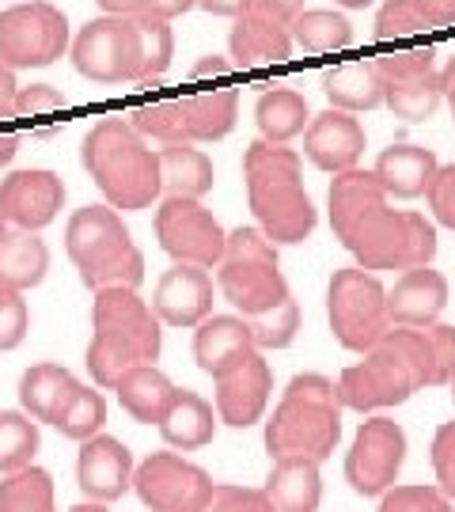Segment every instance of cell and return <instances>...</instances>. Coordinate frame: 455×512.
<instances>
[{"mask_svg":"<svg viewBox=\"0 0 455 512\" xmlns=\"http://www.w3.org/2000/svg\"><path fill=\"white\" fill-rule=\"evenodd\" d=\"M4 236H8V224H4V217H0V243H4Z\"/></svg>","mask_w":455,"mask_h":512,"instance_id":"63","label":"cell"},{"mask_svg":"<svg viewBox=\"0 0 455 512\" xmlns=\"http://www.w3.org/2000/svg\"><path fill=\"white\" fill-rule=\"evenodd\" d=\"M80 160L114 213H137L160 198V156L126 118H99L80 145Z\"/></svg>","mask_w":455,"mask_h":512,"instance_id":"3","label":"cell"},{"mask_svg":"<svg viewBox=\"0 0 455 512\" xmlns=\"http://www.w3.org/2000/svg\"><path fill=\"white\" fill-rule=\"evenodd\" d=\"M440 92H444V99H448V107L455 114V57L440 69Z\"/></svg>","mask_w":455,"mask_h":512,"instance_id":"58","label":"cell"},{"mask_svg":"<svg viewBox=\"0 0 455 512\" xmlns=\"http://www.w3.org/2000/svg\"><path fill=\"white\" fill-rule=\"evenodd\" d=\"M69 50V19L50 0H23L0 12V61L16 69H46Z\"/></svg>","mask_w":455,"mask_h":512,"instance_id":"9","label":"cell"},{"mask_svg":"<svg viewBox=\"0 0 455 512\" xmlns=\"http://www.w3.org/2000/svg\"><path fill=\"white\" fill-rule=\"evenodd\" d=\"M217 289L232 308L251 319L289 300V281L281 274L277 247L258 228H236L224 239V255L217 262Z\"/></svg>","mask_w":455,"mask_h":512,"instance_id":"7","label":"cell"},{"mask_svg":"<svg viewBox=\"0 0 455 512\" xmlns=\"http://www.w3.org/2000/svg\"><path fill=\"white\" fill-rule=\"evenodd\" d=\"M156 239H160V251L171 255L175 262L217 270L228 232L194 198H164L156 209Z\"/></svg>","mask_w":455,"mask_h":512,"instance_id":"15","label":"cell"},{"mask_svg":"<svg viewBox=\"0 0 455 512\" xmlns=\"http://www.w3.org/2000/svg\"><path fill=\"white\" fill-rule=\"evenodd\" d=\"M156 156H160V194H167V198H194V202H201L217 183L213 160L201 148L164 145L156 148Z\"/></svg>","mask_w":455,"mask_h":512,"instance_id":"30","label":"cell"},{"mask_svg":"<svg viewBox=\"0 0 455 512\" xmlns=\"http://www.w3.org/2000/svg\"><path fill=\"white\" fill-rule=\"evenodd\" d=\"M16 92H19V84H16V73L0 61V107H12L16 110Z\"/></svg>","mask_w":455,"mask_h":512,"instance_id":"57","label":"cell"},{"mask_svg":"<svg viewBox=\"0 0 455 512\" xmlns=\"http://www.w3.org/2000/svg\"><path fill=\"white\" fill-rule=\"evenodd\" d=\"M327 323L338 346L349 353H368L383 342L391 330L387 319V289L376 274L361 266L334 270L327 285Z\"/></svg>","mask_w":455,"mask_h":512,"instance_id":"8","label":"cell"},{"mask_svg":"<svg viewBox=\"0 0 455 512\" xmlns=\"http://www.w3.org/2000/svg\"><path fill=\"white\" fill-rule=\"evenodd\" d=\"M334 4H338V8H368L372 0H334Z\"/></svg>","mask_w":455,"mask_h":512,"instance_id":"61","label":"cell"},{"mask_svg":"<svg viewBox=\"0 0 455 512\" xmlns=\"http://www.w3.org/2000/svg\"><path fill=\"white\" fill-rule=\"evenodd\" d=\"M448 387H452V399H455V380H452V384H448Z\"/></svg>","mask_w":455,"mask_h":512,"instance_id":"64","label":"cell"},{"mask_svg":"<svg viewBox=\"0 0 455 512\" xmlns=\"http://www.w3.org/2000/svg\"><path fill=\"white\" fill-rule=\"evenodd\" d=\"M19 152V137L16 133H0V167H8L12 160H16Z\"/></svg>","mask_w":455,"mask_h":512,"instance_id":"59","label":"cell"},{"mask_svg":"<svg viewBox=\"0 0 455 512\" xmlns=\"http://www.w3.org/2000/svg\"><path fill=\"white\" fill-rule=\"evenodd\" d=\"M425 31H437L429 12L421 8V0H383L376 12V38L380 42H399V38H414Z\"/></svg>","mask_w":455,"mask_h":512,"instance_id":"42","label":"cell"},{"mask_svg":"<svg viewBox=\"0 0 455 512\" xmlns=\"http://www.w3.org/2000/svg\"><path fill=\"white\" fill-rule=\"evenodd\" d=\"M213 486V475L179 452H152L133 467V490L148 512H205Z\"/></svg>","mask_w":455,"mask_h":512,"instance_id":"11","label":"cell"},{"mask_svg":"<svg viewBox=\"0 0 455 512\" xmlns=\"http://www.w3.org/2000/svg\"><path fill=\"white\" fill-rule=\"evenodd\" d=\"M383 342L391 349H399L402 361L414 368L421 387H437V361H433V342L425 330H410V327H391L383 334Z\"/></svg>","mask_w":455,"mask_h":512,"instance_id":"43","label":"cell"},{"mask_svg":"<svg viewBox=\"0 0 455 512\" xmlns=\"http://www.w3.org/2000/svg\"><path fill=\"white\" fill-rule=\"evenodd\" d=\"M311 122L308 99L292 88H270V92L258 95L255 103V126H258V141L266 145H289L296 141Z\"/></svg>","mask_w":455,"mask_h":512,"instance_id":"34","label":"cell"},{"mask_svg":"<svg viewBox=\"0 0 455 512\" xmlns=\"http://www.w3.org/2000/svg\"><path fill=\"white\" fill-rule=\"evenodd\" d=\"M323 95L330 107L361 114V110L383 107V76L376 61H346L323 73Z\"/></svg>","mask_w":455,"mask_h":512,"instance_id":"31","label":"cell"},{"mask_svg":"<svg viewBox=\"0 0 455 512\" xmlns=\"http://www.w3.org/2000/svg\"><path fill=\"white\" fill-rule=\"evenodd\" d=\"M69 512H107V505H99V501H80V505H73Z\"/></svg>","mask_w":455,"mask_h":512,"instance_id":"60","label":"cell"},{"mask_svg":"<svg viewBox=\"0 0 455 512\" xmlns=\"http://www.w3.org/2000/svg\"><path fill=\"white\" fill-rule=\"evenodd\" d=\"M118 395V403L133 421L141 425H160V418L167 414V406L175 403V391L171 376L160 372L156 365H137L118 376V384L110 387Z\"/></svg>","mask_w":455,"mask_h":512,"instance_id":"28","label":"cell"},{"mask_svg":"<svg viewBox=\"0 0 455 512\" xmlns=\"http://www.w3.org/2000/svg\"><path fill=\"white\" fill-rule=\"evenodd\" d=\"M406 463V433L395 418L376 414L361 421L357 437L346 452V482L353 494L383 497L402 475Z\"/></svg>","mask_w":455,"mask_h":512,"instance_id":"14","label":"cell"},{"mask_svg":"<svg viewBox=\"0 0 455 512\" xmlns=\"http://www.w3.org/2000/svg\"><path fill=\"white\" fill-rule=\"evenodd\" d=\"M364 148H368V137H364V126L357 122V114L338 107H327L323 114H311L308 129H304V156L319 171L338 175V171L357 167Z\"/></svg>","mask_w":455,"mask_h":512,"instance_id":"20","label":"cell"},{"mask_svg":"<svg viewBox=\"0 0 455 512\" xmlns=\"http://www.w3.org/2000/svg\"><path fill=\"white\" fill-rule=\"evenodd\" d=\"M228 54H232V65H239V69L289 61V54H292L289 27L270 16H262V12H243V16L232 19Z\"/></svg>","mask_w":455,"mask_h":512,"instance_id":"24","label":"cell"},{"mask_svg":"<svg viewBox=\"0 0 455 512\" xmlns=\"http://www.w3.org/2000/svg\"><path fill=\"white\" fill-rule=\"evenodd\" d=\"M65 209V183L57 171L27 167L0 183V217L16 232H42Z\"/></svg>","mask_w":455,"mask_h":512,"instance_id":"16","label":"cell"},{"mask_svg":"<svg viewBox=\"0 0 455 512\" xmlns=\"http://www.w3.org/2000/svg\"><path fill=\"white\" fill-rule=\"evenodd\" d=\"M50 270V247L38 232H16L8 228V236L0 243V285L27 293L46 281Z\"/></svg>","mask_w":455,"mask_h":512,"instance_id":"32","label":"cell"},{"mask_svg":"<svg viewBox=\"0 0 455 512\" xmlns=\"http://www.w3.org/2000/svg\"><path fill=\"white\" fill-rule=\"evenodd\" d=\"M433 27H455V0H421Z\"/></svg>","mask_w":455,"mask_h":512,"instance_id":"55","label":"cell"},{"mask_svg":"<svg viewBox=\"0 0 455 512\" xmlns=\"http://www.w3.org/2000/svg\"><path fill=\"white\" fill-rule=\"evenodd\" d=\"M251 12H262V16H270L289 27L292 19L304 12V0H251Z\"/></svg>","mask_w":455,"mask_h":512,"instance_id":"51","label":"cell"},{"mask_svg":"<svg viewBox=\"0 0 455 512\" xmlns=\"http://www.w3.org/2000/svg\"><path fill=\"white\" fill-rule=\"evenodd\" d=\"M342 440V399L338 384L319 372H300L292 376L289 387L273 406L266 421V452L270 459H323L334 456Z\"/></svg>","mask_w":455,"mask_h":512,"instance_id":"4","label":"cell"},{"mask_svg":"<svg viewBox=\"0 0 455 512\" xmlns=\"http://www.w3.org/2000/svg\"><path fill=\"white\" fill-rule=\"evenodd\" d=\"M342 247L368 274L418 270V266H433V258H437V228H433V220H425L414 209L380 205L349 228L342 236Z\"/></svg>","mask_w":455,"mask_h":512,"instance_id":"6","label":"cell"},{"mask_svg":"<svg viewBox=\"0 0 455 512\" xmlns=\"http://www.w3.org/2000/svg\"><path fill=\"white\" fill-rule=\"evenodd\" d=\"M65 251L91 293L99 289H141L145 255L133 243L122 213L110 205H84L65 224Z\"/></svg>","mask_w":455,"mask_h":512,"instance_id":"5","label":"cell"},{"mask_svg":"<svg viewBox=\"0 0 455 512\" xmlns=\"http://www.w3.org/2000/svg\"><path fill=\"white\" fill-rule=\"evenodd\" d=\"M186 110V137L190 145H213L224 141L239 118V92L236 88H220V92H194L182 95Z\"/></svg>","mask_w":455,"mask_h":512,"instance_id":"33","label":"cell"},{"mask_svg":"<svg viewBox=\"0 0 455 512\" xmlns=\"http://www.w3.org/2000/svg\"><path fill=\"white\" fill-rule=\"evenodd\" d=\"M433 475H437V490L455 505V421H444L433 433Z\"/></svg>","mask_w":455,"mask_h":512,"instance_id":"47","label":"cell"},{"mask_svg":"<svg viewBox=\"0 0 455 512\" xmlns=\"http://www.w3.org/2000/svg\"><path fill=\"white\" fill-rule=\"evenodd\" d=\"M437 152L425 145H387L376 156V167H372V175H376V183L383 186V194L387 198H402V202H414L421 198L429 183H433V175H437Z\"/></svg>","mask_w":455,"mask_h":512,"instance_id":"23","label":"cell"},{"mask_svg":"<svg viewBox=\"0 0 455 512\" xmlns=\"http://www.w3.org/2000/svg\"><path fill=\"white\" fill-rule=\"evenodd\" d=\"M164 349V323L133 289H99L91 300L88 372L95 387H114L137 365H156Z\"/></svg>","mask_w":455,"mask_h":512,"instance_id":"2","label":"cell"},{"mask_svg":"<svg viewBox=\"0 0 455 512\" xmlns=\"http://www.w3.org/2000/svg\"><path fill=\"white\" fill-rule=\"evenodd\" d=\"M137 23V42H141V69H137V84H156L160 76L171 69L175 57V31L171 23L152 16H133Z\"/></svg>","mask_w":455,"mask_h":512,"instance_id":"39","label":"cell"},{"mask_svg":"<svg viewBox=\"0 0 455 512\" xmlns=\"http://www.w3.org/2000/svg\"><path fill=\"white\" fill-rule=\"evenodd\" d=\"M0 512H57L54 478L42 467H23L0 482Z\"/></svg>","mask_w":455,"mask_h":512,"instance_id":"36","label":"cell"},{"mask_svg":"<svg viewBox=\"0 0 455 512\" xmlns=\"http://www.w3.org/2000/svg\"><path fill=\"white\" fill-rule=\"evenodd\" d=\"M73 65L91 84H129L141 69L137 23L129 16H99L76 35Z\"/></svg>","mask_w":455,"mask_h":512,"instance_id":"13","label":"cell"},{"mask_svg":"<svg viewBox=\"0 0 455 512\" xmlns=\"http://www.w3.org/2000/svg\"><path fill=\"white\" fill-rule=\"evenodd\" d=\"M213 277L201 266H186V262H175L171 270H164V277L156 281V293H152V304L148 308L156 311V319L164 327H198L201 319L213 315Z\"/></svg>","mask_w":455,"mask_h":512,"instance_id":"18","label":"cell"},{"mask_svg":"<svg viewBox=\"0 0 455 512\" xmlns=\"http://www.w3.org/2000/svg\"><path fill=\"white\" fill-rule=\"evenodd\" d=\"M376 512H455V505L440 494L437 486L410 482V486H391L380 497V509Z\"/></svg>","mask_w":455,"mask_h":512,"instance_id":"44","label":"cell"},{"mask_svg":"<svg viewBox=\"0 0 455 512\" xmlns=\"http://www.w3.org/2000/svg\"><path fill=\"white\" fill-rule=\"evenodd\" d=\"M251 327V338H255V349H289L296 342V330H300V304L296 300H281L277 308L262 311V315H251L247 319Z\"/></svg>","mask_w":455,"mask_h":512,"instance_id":"41","label":"cell"},{"mask_svg":"<svg viewBox=\"0 0 455 512\" xmlns=\"http://www.w3.org/2000/svg\"><path fill=\"white\" fill-rule=\"evenodd\" d=\"M205 512H273V505L266 501L262 486H232V482H217Z\"/></svg>","mask_w":455,"mask_h":512,"instance_id":"46","label":"cell"},{"mask_svg":"<svg viewBox=\"0 0 455 512\" xmlns=\"http://www.w3.org/2000/svg\"><path fill=\"white\" fill-rule=\"evenodd\" d=\"M190 8H198V0H145V12H141V16H152V19H164V23H171V19L186 16Z\"/></svg>","mask_w":455,"mask_h":512,"instance_id":"53","label":"cell"},{"mask_svg":"<svg viewBox=\"0 0 455 512\" xmlns=\"http://www.w3.org/2000/svg\"><path fill=\"white\" fill-rule=\"evenodd\" d=\"M232 69H236V65H232L228 57L209 54V57H201L198 65L190 69V76H186V80H190V84H201V80H224V76H232Z\"/></svg>","mask_w":455,"mask_h":512,"instance_id":"52","label":"cell"},{"mask_svg":"<svg viewBox=\"0 0 455 512\" xmlns=\"http://www.w3.org/2000/svg\"><path fill=\"white\" fill-rule=\"evenodd\" d=\"M217 410L213 403H205L198 391H186L179 387L175 391V403L167 406V414L160 418V437H164L167 448L175 452H198L205 444H213L217 437Z\"/></svg>","mask_w":455,"mask_h":512,"instance_id":"27","label":"cell"},{"mask_svg":"<svg viewBox=\"0 0 455 512\" xmlns=\"http://www.w3.org/2000/svg\"><path fill=\"white\" fill-rule=\"evenodd\" d=\"M262 494L273 505V512H319V501H323L319 463L300 456L273 459Z\"/></svg>","mask_w":455,"mask_h":512,"instance_id":"26","label":"cell"},{"mask_svg":"<svg viewBox=\"0 0 455 512\" xmlns=\"http://www.w3.org/2000/svg\"><path fill=\"white\" fill-rule=\"evenodd\" d=\"M133 452L118 437H91L80 444V456H76V482L88 501L110 505L118 497H126L133 490Z\"/></svg>","mask_w":455,"mask_h":512,"instance_id":"19","label":"cell"},{"mask_svg":"<svg viewBox=\"0 0 455 512\" xmlns=\"http://www.w3.org/2000/svg\"><path fill=\"white\" fill-rule=\"evenodd\" d=\"M103 425H107V399H103V391H99V387L80 384V391L73 395V403L65 406V414L57 418L54 429L61 433V437L84 444V440L99 437Z\"/></svg>","mask_w":455,"mask_h":512,"instance_id":"40","label":"cell"},{"mask_svg":"<svg viewBox=\"0 0 455 512\" xmlns=\"http://www.w3.org/2000/svg\"><path fill=\"white\" fill-rule=\"evenodd\" d=\"M76 391H80V380L65 365H54V361L31 365L19 376V406L38 425H57V418L65 414V406L73 403Z\"/></svg>","mask_w":455,"mask_h":512,"instance_id":"25","label":"cell"},{"mask_svg":"<svg viewBox=\"0 0 455 512\" xmlns=\"http://www.w3.org/2000/svg\"><path fill=\"white\" fill-rule=\"evenodd\" d=\"M243 179H247V205L255 228L273 247L304 243L319 224L315 202L304 190V160L285 145H255L243 152Z\"/></svg>","mask_w":455,"mask_h":512,"instance_id":"1","label":"cell"},{"mask_svg":"<svg viewBox=\"0 0 455 512\" xmlns=\"http://www.w3.org/2000/svg\"><path fill=\"white\" fill-rule=\"evenodd\" d=\"M380 205H387V194H383V186L376 183L372 171H364V167L338 171L327 190V209H330V228H334V236L342 239L364 213H372V209H380Z\"/></svg>","mask_w":455,"mask_h":512,"instance_id":"29","label":"cell"},{"mask_svg":"<svg viewBox=\"0 0 455 512\" xmlns=\"http://www.w3.org/2000/svg\"><path fill=\"white\" fill-rule=\"evenodd\" d=\"M448 308V277L433 266L402 270V277L387 289V319L391 327L425 330L440 323Z\"/></svg>","mask_w":455,"mask_h":512,"instance_id":"21","label":"cell"},{"mask_svg":"<svg viewBox=\"0 0 455 512\" xmlns=\"http://www.w3.org/2000/svg\"><path fill=\"white\" fill-rule=\"evenodd\" d=\"M27 330H31V308H27L23 293L0 285V353L23 346Z\"/></svg>","mask_w":455,"mask_h":512,"instance_id":"45","label":"cell"},{"mask_svg":"<svg viewBox=\"0 0 455 512\" xmlns=\"http://www.w3.org/2000/svg\"><path fill=\"white\" fill-rule=\"evenodd\" d=\"M364 361L342 368L338 376V399L342 410H357V414H376V410H391L402 406L414 391H421L414 368L402 361L399 349L380 342L376 349L361 353Z\"/></svg>","mask_w":455,"mask_h":512,"instance_id":"10","label":"cell"},{"mask_svg":"<svg viewBox=\"0 0 455 512\" xmlns=\"http://www.w3.org/2000/svg\"><path fill=\"white\" fill-rule=\"evenodd\" d=\"M376 69L383 76V107L395 118L418 126L429 122L444 103L437 73V54L429 46L418 50H395L387 57H376Z\"/></svg>","mask_w":455,"mask_h":512,"instance_id":"12","label":"cell"},{"mask_svg":"<svg viewBox=\"0 0 455 512\" xmlns=\"http://www.w3.org/2000/svg\"><path fill=\"white\" fill-rule=\"evenodd\" d=\"M433 342V361H437V387H448L455 380V327L452 323H433L425 327Z\"/></svg>","mask_w":455,"mask_h":512,"instance_id":"50","label":"cell"},{"mask_svg":"<svg viewBox=\"0 0 455 512\" xmlns=\"http://www.w3.org/2000/svg\"><path fill=\"white\" fill-rule=\"evenodd\" d=\"M8 118H16V110H12V107H0V122H8Z\"/></svg>","mask_w":455,"mask_h":512,"instance_id":"62","label":"cell"},{"mask_svg":"<svg viewBox=\"0 0 455 512\" xmlns=\"http://www.w3.org/2000/svg\"><path fill=\"white\" fill-rule=\"evenodd\" d=\"M95 4H99V8H103V12H107V16H141V12H145V0H95Z\"/></svg>","mask_w":455,"mask_h":512,"instance_id":"56","label":"cell"},{"mask_svg":"<svg viewBox=\"0 0 455 512\" xmlns=\"http://www.w3.org/2000/svg\"><path fill=\"white\" fill-rule=\"evenodd\" d=\"M65 107H69V99L54 84H31V88L16 92V114H23V118H42V114H57Z\"/></svg>","mask_w":455,"mask_h":512,"instance_id":"49","label":"cell"},{"mask_svg":"<svg viewBox=\"0 0 455 512\" xmlns=\"http://www.w3.org/2000/svg\"><path fill=\"white\" fill-rule=\"evenodd\" d=\"M38 421H31L23 410H0V475H16L31 467L38 456Z\"/></svg>","mask_w":455,"mask_h":512,"instance_id":"38","label":"cell"},{"mask_svg":"<svg viewBox=\"0 0 455 512\" xmlns=\"http://www.w3.org/2000/svg\"><path fill=\"white\" fill-rule=\"evenodd\" d=\"M289 38L292 46H300L308 54H338V50L353 46V23L330 8H304L289 23Z\"/></svg>","mask_w":455,"mask_h":512,"instance_id":"35","label":"cell"},{"mask_svg":"<svg viewBox=\"0 0 455 512\" xmlns=\"http://www.w3.org/2000/svg\"><path fill=\"white\" fill-rule=\"evenodd\" d=\"M198 8H205L209 16L236 19V16H243V12H251V0H198Z\"/></svg>","mask_w":455,"mask_h":512,"instance_id":"54","label":"cell"},{"mask_svg":"<svg viewBox=\"0 0 455 512\" xmlns=\"http://www.w3.org/2000/svg\"><path fill=\"white\" fill-rule=\"evenodd\" d=\"M270 395H273V368L262 353H255V357H247L239 368H232V372H224V376L213 380V410H217V421L220 425H232V429H251L266 414Z\"/></svg>","mask_w":455,"mask_h":512,"instance_id":"17","label":"cell"},{"mask_svg":"<svg viewBox=\"0 0 455 512\" xmlns=\"http://www.w3.org/2000/svg\"><path fill=\"white\" fill-rule=\"evenodd\" d=\"M425 198H429L433 220L455 232V164L437 167V175H433V183H429V190H425Z\"/></svg>","mask_w":455,"mask_h":512,"instance_id":"48","label":"cell"},{"mask_svg":"<svg viewBox=\"0 0 455 512\" xmlns=\"http://www.w3.org/2000/svg\"><path fill=\"white\" fill-rule=\"evenodd\" d=\"M255 353V338L243 315H209L194 327V361L213 380L239 368Z\"/></svg>","mask_w":455,"mask_h":512,"instance_id":"22","label":"cell"},{"mask_svg":"<svg viewBox=\"0 0 455 512\" xmlns=\"http://www.w3.org/2000/svg\"><path fill=\"white\" fill-rule=\"evenodd\" d=\"M133 133H141L145 141H160V145H190L186 137V110H182V95L175 99H156L145 107H133L126 114Z\"/></svg>","mask_w":455,"mask_h":512,"instance_id":"37","label":"cell"}]
</instances>
